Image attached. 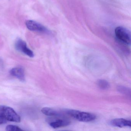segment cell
<instances>
[{
	"label": "cell",
	"instance_id": "cell-1",
	"mask_svg": "<svg viewBox=\"0 0 131 131\" xmlns=\"http://www.w3.org/2000/svg\"><path fill=\"white\" fill-rule=\"evenodd\" d=\"M64 113L75 119L81 122H92L96 118L95 115L93 113L75 110H66L64 111Z\"/></svg>",
	"mask_w": 131,
	"mask_h": 131
},
{
	"label": "cell",
	"instance_id": "cell-2",
	"mask_svg": "<svg viewBox=\"0 0 131 131\" xmlns=\"http://www.w3.org/2000/svg\"><path fill=\"white\" fill-rule=\"evenodd\" d=\"M0 114L7 120L20 122L21 118L20 116L11 107L5 105H0Z\"/></svg>",
	"mask_w": 131,
	"mask_h": 131
},
{
	"label": "cell",
	"instance_id": "cell-3",
	"mask_svg": "<svg viewBox=\"0 0 131 131\" xmlns=\"http://www.w3.org/2000/svg\"><path fill=\"white\" fill-rule=\"evenodd\" d=\"M115 32L116 37L119 41L127 45H130L131 33L128 29L123 27H118Z\"/></svg>",
	"mask_w": 131,
	"mask_h": 131
},
{
	"label": "cell",
	"instance_id": "cell-4",
	"mask_svg": "<svg viewBox=\"0 0 131 131\" xmlns=\"http://www.w3.org/2000/svg\"><path fill=\"white\" fill-rule=\"evenodd\" d=\"M26 24L27 29L30 31L47 35H50L52 34L51 31L46 27L36 21L32 20H27L26 22Z\"/></svg>",
	"mask_w": 131,
	"mask_h": 131
},
{
	"label": "cell",
	"instance_id": "cell-5",
	"mask_svg": "<svg viewBox=\"0 0 131 131\" xmlns=\"http://www.w3.org/2000/svg\"><path fill=\"white\" fill-rule=\"evenodd\" d=\"M16 49L30 57H33L34 55L32 51L27 46L25 41L21 39H19L16 41L15 44Z\"/></svg>",
	"mask_w": 131,
	"mask_h": 131
},
{
	"label": "cell",
	"instance_id": "cell-6",
	"mask_svg": "<svg viewBox=\"0 0 131 131\" xmlns=\"http://www.w3.org/2000/svg\"><path fill=\"white\" fill-rule=\"evenodd\" d=\"M60 116H57L49 122V125L53 128H58L67 126L70 124V121L64 118H59Z\"/></svg>",
	"mask_w": 131,
	"mask_h": 131
},
{
	"label": "cell",
	"instance_id": "cell-7",
	"mask_svg": "<svg viewBox=\"0 0 131 131\" xmlns=\"http://www.w3.org/2000/svg\"><path fill=\"white\" fill-rule=\"evenodd\" d=\"M10 75L17 78L21 82H25V73L22 67H16L13 68L10 71Z\"/></svg>",
	"mask_w": 131,
	"mask_h": 131
},
{
	"label": "cell",
	"instance_id": "cell-8",
	"mask_svg": "<svg viewBox=\"0 0 131 131\" xmlns=\"http://www.w3.org/2000/svg\"><path fill=\"white\" fill-rule=\"evenodd\" d=\"M110 124L113 126L122 128L128 126L131 127V121L123 118H116L110 122Z\"/></svg>",
	"mask_w": 131,
	"mask_h": 131
},
{
	"label": "cell",
	"instance_id": "cell-9",
	"mask_svg": "<svg viewBox=\"0 0 131 131\" xmlns=\"http://www.w3.org/2000/svg\"><path fill=\"white\" fill-rule=\"evenodd\" d=\"M42 113L46 115L53 117L62 116V113L49 107H44L41 110Z\"/></svg>",
	"mask_w": 131,
	"mask_h": 131
},
{
	"label": "cell",
	"instance_id": "cell-10",
	"mask_svg": "<svg viewBox=\"0 0 131 131\" xmlns=\"http://www.w3.org/2000/svg\"><path fill=\"white\" fill-rule=\"evenodd\" d=\"M97 85L100 89L103 90L108 89L110 87V84L108 82L104 80H99L97 82Z\"/></svg>",
	"mask_w": 131,
	"mask_h": 131
},
{
	"label": "cell",
	"instance_id": "cell-11",
	"mask_svg": "<svg viewBox=\"0 0 131 131\" xmlns=\"http://www.w3.org/2000/svg\"><path fill=\"white\" fill-rule=\"evenodd\" d=\"M117 89L118 92L121 93H123L124 95H130V90L128 88L120 86H118Z\"/></svg>",
	"mask_w": 131,
	"mask_h": 131
},
{
	"label": "cell",
	"instance_id": "cell-12",
	"mask_svg": "<svg viewBox=\"0 0 131 131\" xmlns=\"http://www.w3.org/2000/svg\"><path fill=\"white\" fill-rule=\"evenodd\" d=\"M6 130L8 131H22L23 129L20 127L14 125H9L6 127Z\"/></svg>",
	"mask_w": 131,
	"mask_h": 131
},
{
	"label": "cell",
	"instance_id": "cell-13",
	"mask_svg": "<svg viewBox=\"0 0 131 131\" xmlns=\"http://www.w3.org/2000/svg\"><path fill=\"white\" fill-rule=\"evenodd\" d=\"M7 120L2 115L0 114V125L5 124L6 123Z\"/></svg>",
	"mask_w": 131,
	"mask_h": 131
}]
</instances>
